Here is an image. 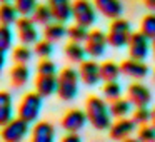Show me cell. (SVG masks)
<instances>
[{
  "label": "cell",
  "instance_id": "cell-39",
  "mask_svg": "<svg viewBox=\"0 0 155 142\" xmlns=\"http://www.w3.org/2000/svg\"><path fill=\"white\" fill-rule=\"evenodd\" d=\"M152 124L155 125V107L152 109Z\"/></svg>",
  "mask_w": 155,
  "mask_h": 142
},
{
  "label": "cell",
  "instance_id": "cell-26",
  "mask_svg": "<svg viewBox=\"0 0 155 142\" xmlns=\"http://www.w3.org/2000/svg\"><path fill=\"white\" fill-rule=\"evenodd\" d=\"M32 19L40 25H48L52 20H54V14H52L50 5L48 4L47 5H44V4L37 5V8H35L34 14H32Z\"/></svg>",
  "mask_w": 155,
  "mask_h": 142
},
{
  "label": "cell",
  "instance_id": "cell-40",
  "mask_svg": "<svg viewBox=\"0 0 155 142\" xmlns=\"http://www.w3.org/2000/svg\"><path fill=\"white\" fill-rule=\"evenodd\" d=\"M152 54H153V59H155V39L152 40Z\"/></svg>",
  "mask_w": 155,
  "mask_h": 142
},
{
  "label": "cell",
  "instance_id": "cell-3",
  "mask_svg": "<svg viewBox=\"0 0 155 142\" xmlns=\"http://www.w3.org/2000/svg\"><path fill=\"white\" fill-rule=\"evenodd\" d=\"M132 37V27L130 22L125 19L118 17V19H112V24L108 27V44L115 49H122L125 45H128V40Z\"/></svg>",
  "mask_w": 155,
  "mask_h": 142
},
{
  "label": "cell",
  "instance_id": "cell-37",
  "mask_svg": "<svg viewBox=\"0 0 155 142\" xmlns=\"http://www.w3.org/2000/svg\"><path fill=\"white\" fill-rule=\"evenodd\" d=\"M62 142H80V135L77 132H68L67 135L62 137Z\"/></svg>",
  "mask_w": 155,
  "mask_h": 142
},
{
  "label": "cell",
  "instance_id": "cell-36",
  "mask_svg": "<svg viewBox=\"0 0 155 142\" xmlns=\"http://www.w3.org/2000/svg\"><path fill=\"white\" fill-rule=\"evenodd\" d=\"M37 74L42 75H55L57 74V67H55V62H52L50 59H42L37 65Z\"/></svg>",
  "mask_w": 155,
  "mask_h": 142
},
{
  "label": "cell",
  "instance_id": "cell-27",
  "mask_svg": "<svg viewBox=\"0 0 155 142\" xmlns=\"http://www.w3.org/2000/svg\"><path fill=\"white\" fill-rule=\"evenodd\" d=\"M88 27L85 25H80V24H75L72 27L67 29V35L70 37V40H75V42H85L88 37Z\"/></svg>",
  "mask_w": 155,
  "mask_h": 142
},
{
  "label": "cell",
  "instance_id": "cell-14",
  "mask_svg": "<svg viewBox=\"0 0 155 142\" xmlns=\"http://www.w3.org/2000/svg\"><path fill=\"white\" fill-rule=\"evenodd\" d=\"M48 5L54 14V20L65 24L74 19V4L70 0H48Z\"/></svg>",
  "mask_w": 155,
  "mask_h": 142
},
{
  "label": "cell",
  "instance_id": "cell-1",
  "mask_svg": "<svg viewBox=\"0 0 155 142\" xmlns=\"http://www.w3.org/2000/svg\"><path fill=\"white\" fill-rule=\"evenodd\" d=\"M85 112H87L88 122L94 125L97 130H107L112 125V112L110 105L104 99L97 97V95H90L85 102Z\"/></svg>",
  "mask_w": 155,
  "mask_h": 142
},
{
  "label": "cell",
  "instance_id": "cell-2",
  "mask_svg": "<svg viewBox=\"0 0 155 142\" xmlns=\"http://www.w3.org/2000/svg\"><path fill=\"white\" fill-rule=\"evenodd\" d=\"M78 79L80 72L75 70L74 67H65L58 74V87H57V95L65 102H70L75 99L78 92Z\"/></svg>",
  "mask_w": 155,
  "mask_h": 142
},
{
  "label": "cell",
  "instance_id": "cell-22",
  "mask_svg": "<svg viewBox=\"0 0 155 142\" xmlns=\"http://www.w3.org/2000/svg\"><path fill=\"white\" fill-rule=\"evenodd\" d=\"M67 34V29L64 27V22H57L55 20L54 24H48L45 25L44 29V35L45 39H48L50 42H58L60 39H64V35Z\"/></svg>",
  "mask_w": 155,
  "mask_h": 142
},
{
  "label": "cell",
  "instance_id": "cell-12",
  "mask_svg": "<svg viewBox=\"0 0 155 142\" xmlns=\"http://www.w3.org/2000/svg\"><path fill=\"white\" fill-rule=\"evenodd\" d=\"M135 125H137V122L134 120V119H125V117H120L117 119V122H114V124L110 125V129H108V135H110L114 140H127L128 135L134 132Z\"/></svg>",
  "mask_w": 155,
  "mask_h": 142
},
{
  "label": "cell",
  "instance_id": "cell-29",
  "mask_svg": "<svg viewBox=\"0 0 155 142\" xmlns=\"http://www.w3.org/2000/svg\"><path fill=\"white\" fill-rule=\"evenodd\" d=\"M140 32H143L150 40L155 39V12L145 15L140 22Z\"/></svg>",
  "mask_w": 155,
  "mask_h": 142
},
{
  "label": "cell",
  "instance_id": "cell-18",
  "mask_svg": "<svg viewBox=\"0 0 155 142\" xmlns=\"http://www.w3.org/2000/svg\"><path fill=\"white\" fill-rule=\"evenodd\" d=\"M94 4L97 10L107 19H118L124 10L120 0H94Z\"/></svg>",
  "mask_w": 155,
  "mask_h": 142
},
{
  "label": "cell",
  "instance_id": "cell-38",
  "mask_svg": "<svg viewBox=\"0 0 155 142\" xmlns=\"http://www.w3.org/2000/svg\"><path fill=\"white\" fill-rule=\"evenodd\" d=\"M143 4H145V7H147L148 10L155 12V0H143Z\"/></svg>",
  "mask_w": 155,
  "mask_h": 142
},
{
  "label": "cell",
  "instance_id": "cell-10",
  "mask_svg": "<svg viewBox=\"0 0 155 142\" xmlns=\"http://www.w3.org/2000/svg\"><path fill=\"white\" fill-rule=\"evenodd\" d=\"M87 122V112L80 110V109H72L62 117V127L67 132H78Z\"/></svg>",
  "mask_w": 155,
  "mask_h": 142
},
{
  "label": "cell",
  "instance_id": "cell-17",
  "mask_svg": "<svg viewBox=\"0 0 155 142\" xmlns=\"http://www.w3.org/2000/svg\"><path fill=\"white\" fill-rule=\"evenodd\" d=\"M58 87V75H42L38 74L35 79V90L42 95V97H48L55 92L57 94Z\"/></svg>",
  "mask_w": 155,
  "mask_h": 142
},
{
  "label": "cell",
  "instance_id": "cell-20",
  "mask_svg": "<svg viewBox=\"0 0 155 142\" xmlns=\"http://www.w3.org/2000/svg\"><path fill=\"white\" fill-rule=\"evenodd\" d=\"M65 55H67V59L70 62H77V64H80V62L85 60V57H87V49H85V45H80L78 42L72 40L70 44L65 45L64 49Z\"/></svg>",
  "mask_w": 155,
  "mask_h": 142
},
{
  "label": "cell",
  "instance_id": "cell-32",
  "mask_svg": "<svg viewBox=\"0 0 155 142\" xmlns=\"http://www.w3.org/2000/svg\"><path fill=\"white\" fill-rule=\"evenodd\" d=\"M12 57H14V60L18 62V64H27V62L32 59V50L28 49L27 44H22V45H18V47L14 49Z\"/></svg>",
  "mask_w": 155,
  "mask_h": 142
},
{
  "label": "cell",
  "instance_id": "cell-30",
  "mask_svg": "<svg viewBox=\"0 0 155 142\" xmlns=\"http://www.w3.org/2000/svg\"><path fill=\"white\" fill-rule=\"evenodd\" d=\"M35 55H38L40 59H48L54 52V45L48 39H44V40H37L35 42V47H34Z\"/></svg>",
  "mask_w": 155,
  "mask_h": 142
},
{
  "label": "cell",
  "instance_id": "cell-11",
  "mask_svg": "<svg viewBox=\"0 0 155 142\" xmlns=\"http://www.w3.org/2000/svg\"><path fill=\"white\" fill-rule=\"evenodd\" d=\"M80 79L85 85H95L102 80V74H100V64L95 62V59L92 60H84L80 62Z\"/></svg>",
  "mask_w": 155,
  "mask_h": 142
},
{
  "label": "cell",
  "instance_id": "cell-23",
  "mask_svg": "<svg viewBox=\"0 0 155 142\" xmlns=\"http://www.w3.org/2000/svg\"><path fill=\"white\" fill-rule=\"evenodd\" d=\"M100 74H102V80L104 82L117 80L118 75L122 74V69L114 60H105L104 64H100Z\"/></svg>",
  "mask_w": 155,
  "mask_h": 142
},
{
  "label": "cell",
  "instance_id": "cell-31",
  "mask_svg": "<svg viewBox=\"0 0 155 142\" xmlns=\"http://www.w3.org/2000/svg\"><path fill=\"white\" fill-rule=\"evenodd\" d=\"M12 42H14V32H12L10 25L2 24V29H0V47H2L4 54L12 47Z\"/></svg>",
  "mask_w": 155,
  "mask_h": 142
},
{
  "label": "cell",
  "instance_id": "cell-5",
  "mask_svg": "<svg viewBox=\"0 0 155 142\" xmlns=\"http://www.w3.org/2000/svg\"><path fill=\"white\" fill-rule=\"evenodd\" d=\"M30 122H27L22 117H12L7 124L2 125V139L5 142H20L22 139H25V135L30 132V127H28Z\"/></svg>",
  "mask_w": 155,
  "mask_h": 142
},
{
  "label": "cell",
  "instance_id": "cell-8",
  "mask_svg": "<svg viewBox=\"0 0 155 142\" xmlns=\"http://www.w3.org/2000/svg\"><path fill=\"white\" fill-rule=\"evenodd\" d=\"M37 22L32 19V15H22L18 17V20L15 22V27H17V34L20 39L22 44H35L38 40V32H37Z\"/></svg>",
  "mask_w": 155,
  "mask_h": 142
},
{
  "label": "cell",
  "instance_id": "cell-34",
  "mask_svg": "<svg viewBox=\"0 0 155 142\" xmlns=\"http://www.w3.org/2000/svg\"><path fill=\"white\" fill-rule=\"evenodd\" d=\"M14 4L18 8L20 15H32L38 5L37 0H14Z\"/></svg>",
  "mask_w": 155,
  "mask_h": 142
},
{
  "label": "cell",
  "instance_id": "cell-25",
  "mask_svg": "<svg viewBox=\"0 0 155 142\" xmlns=\"http://www.w3.org/2000/svg\"><path fill=\"white\" fill-rule=\"evenodd\" d=\"M132 110V102L130 99H124V97H118L115 100L110 102V112L114 117L120 119V117H125L128 112Z\"/></svg>",
  "mask_w": 155,
  "mask_h": 142
},
{
  "label": "cell",
  "instance_id": "cell-16",
  "mask_svg": "<svg viewBox=\"0 0 155 142\" xmlns=\"http://www.w3.org/2000/svg\"><path fill=\"white\" fill-rule=\"evenodd\" d=\"M54 137H55V129L47 120L35 122V125L30 130V139L34 142H52Z\"/></svg>",
  "mask_w": 155,
  "mask_h": 142
},
{
  "label": "cell",
  "instance_id": "cell-28",
  "mask_svg": "<svg viewBox=\"0 0 155 142\" xmlns=\"http://www.w3.org/2000/svg\"><path fill=\"white\" fill-rule=\"evenodd\" d=\"M102 92H104L105 99L112 102V100H115V99H118L122 95V87H120V84H118L117 80H108V82L104 84Z\"/></svg>",
  "mask_w": 155,
  "mask_h": 142
},
{
  "label": "cell",
  "instance_id": "cell-4",
  "mask_svg": "<svg viewBox=\"0 0 155 142\" xmlns=\"http://www.w3.org/2000/svg\"><path fill=\"white\" fill-rule=\"evenodd\" d=\"M42 95L38 94L37 90L35 92H27V94L22 97L20 104H18V117L25 119L27 122H35L40 114L42 109Z\"/></svg>",
  "mask_w": 155,
  "mask_h": 142
},
{
  "label": "cell",
  "instance_id": "cell-21",
  "mask_svg": "<svg viewBox=\"0 0 155 142\" xmlns=\"http://www.w3.org/2000/svg\"><path fill=\"white\" fill-rule=\"evenodd\" d=\"M18 15H20V12L15 7V4H10V2L2 4V7H0V22L4 25H14L18 20Z\"/></svg>",
  "mask_w": 155,
  "mask_h": 142
},
{
  "label": "cell",
  "instance_id": "cell-15",
  "mask_svg": "<svg viewBox=\"0 0 155 142\" xmlns=\"http://www.w3.org/2000/svg\"><path fill=\"white\" fill-rule=\"evenodd\" d=\"M122 74L127 75L132 79H143L148 74V65L143 60H138V59H127L120 64Z\"/></svg>",
  "mask_w": 155,
  "mask_h": 142
},
{
  "label": "cell",
  "instance_id": "cell-33",
  "mask_svg": "<svg viewBox=\"0 0 155 142\" xmlns=\"http://www.w3.org/2000/svg\"><path fill=\"white\" fill-rule=\"evenodd\" d=\"M137 139L142 142H153L155 140V125L153 124H143L138 129Z\"/></svg>",
  "mask_w": 155,
  "mask_h": 142
},
{
  "label": "cell",
  "instance_id": "cell-13",
  "mask_svg": "<svg viewBox=\"0 0 155 142\" xmlns=\"http://www.w3.org/2000/svg\"><path fill=\"white\" fill-rule=\"evenodd\" d=\"M127 95H128L130 102L135 105V107L148 105V104H150V100H152L150 89L145 87L143 84H138V82H134V84L128 85V89H127Z\"/></svg>",
  "mask_w": 155,
  "mask_h": 142
},
{
  "label": "cell",
  "instance_id": "cell-7",
  "mask_svg": "<svg viewBox=\"0 0 155 142\" xmlns=\"http://www.w3.org/2000/svg\"><path fill=\"white\" fill-rule=\"evenodd\" d=\"M128 55L132 59H138V60H145L152 49V40L143 34V32H132V37L128 40Z\"/></svg>",
  "mask_w": 155,
  "mask_h": 142
},
{
  "label": "cell",
  "instance_id": "cell-24",
  "mask_svg": "<svg viewBox=\"0 0 155 142\" xmlns=\"http://www.w3.org/2000/svg\"><path fill=\"white\" fill-rule=\"evenodd\" d=\"M12 119V95L8 92H0V124L4 125Z\"/></svg>",
  "mask_w": 155,
  "mask_h": 142
},
{
  "label": "cell",
  "instance_id": "cell-42",
  "mask_svg": "<svg viewBox=\"0 0 155 142\" xmlns=\"http://www.w3.org/2000/svg\"><path fill=\"white\" fill-rule=\"evenodd\" d=\"M153 79H155V69H153Z\"/></svg>",
  "mask_w": 155,
  "mask_h": 142
},
{
  "label": "cell",
  "instance_id": "cell-19",
  "mask_svg": "<svg viewBox=\"0 0 155 142\" xmlns=\"http://www.w3.org/2000/svg\"><path fill=\"white\" fill-rule=\"evenodd\" d=\"M28 77H30V70H28L27 64H18L15 62V65L12 67L10 70V80H12V85L17 89L24 87L27 84Z\"/></svg>",
  "mask_w": 155,
  "mask_h": 142
},
{
  "label": "cell",
  "instance_id": "cell-35",
  "mask_svg": "<svg viewBox=\"0 0 155 142\" xmlns=\"http://www.w3.org/2000/svg\"><path fill=\"white\" fill-rule=\"evenodd\" d=\"M134 120L137 122L138 125H143L152 122V110H148L147 105H142V107H137L134 112Z\"/></svg>",
  "mask_w": 155,
  "mask_h": 142
},
{
  "label": "cell",
  "instance_id": "cell-9",
  "mask_svg": "<svg viewBox=\"0 0 155 142\" xmlns=\"http://www.w3.org/2000/svg\"><path fill=\"white\" fill-rule=\"evenodd\" d=\"M108 44L107 34H104L102 30H92L88 34L87 40H85V49H87V54L92 59L102 57L105 54V47Z\"/></svg>",
  "mask_w": 155,
  "mask_h": 142
},
{
  "label": "cell",
  "instance_id": "cell-6",
  "mask_svg": "<svg viewBox=\"0 0 155 142\" xmlns=\"http://www.w3.org/2000/svg\"><path fill=\"white\" fill-rule=\"evenodd\" d=\"M97 7L92 5L88 0H75L74 2V20L75 24L92 27L97 20Z\"/></svg>",
  "mask_w": 155,
  "mask_h": 142
},
{
  "label": "cell",
  "instance_id": "cell-41",
  "mask_svg": "<svg viewBox=\"0 0 155 142\" xmlns=\"http://www.w3.org/2000/svg\"><path fill=\"white\" fill-rule=\"evenodd\" d=\"M2 2H10V0H2Z\"/></svg>",
  "mask_w": 155,
  "mask_h": 142
}]
</instances>
